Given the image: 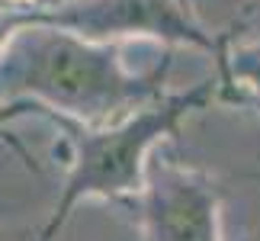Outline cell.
<instances>
[{"instance_id":"1","label":"cell","mask_w":260,"mask_h":241,"mask_svg":"<svg viewBox=\"0 0 260 241\" xmlns=\"http://www.w3.org/2000/svg\"><path fill=\"white\" fill-rule=\"evenodd\" d=\"M128 42H93L52 23H26L0 55V126L55 113L109 126L164 94L174 55L132 68Z\"/></svg>"},{"instance_id":"2","label":"cell","mask_w":260,"mask_h":241,"mask_svg":"<svg viewBox=\"0 0 260 241\" xmlns=\"http://www.w3.org/2000/svg\"><path fill=\"white\" fill-rule=\"evenodd\" d=\"M215 94L218 80L203 77L186 90H164L151 103L135 109L132 116L109 126H90L68 116L45 113V119L64 138L68 177L39 241H55V235L64 228V222L84 199H113V203L138 199V193L145 190L154 145L177 135L180 123L189 113L203 109Z\"/></svg>"},{"instance_id":"3","label":"cell","mask_w":260,"mask_h":241,"mask_svg":"<svg viewBox=\"0 0 260 241\" xmlns=\"http://www.w3.org/2000/svg\"><path fill=\"white\" fill-rule=\"evenodd\" d=\"M52 23L93 42H161L225 55L228 33H209L186 0H64L29 10V23Z\"/></svg>"},{"instance_id":"4","label":"cell","mask_w":260,"mask_h":241,"mask_svg":"<svg viewBox=\"0 0 260 241\" xmlns=\"http://www.w3.org/2000/svg\"><path fill=\"white\" fill-rule=\"evenodd\" d=\"M135 206L145 241H222V199L203 170L151 161Z\"/></svg>"},{"instance_id":"5","label":"cell","mask_w":260,"mask_h":241,"mask_svg":"<svg viewBox=\"0 0 260 241\" xmlns=\"http://www.w3.org/2000/svg\"><path fill=\"white\" fill-rule=\"evenodd\" d=\"M222 77L228 84H241L260 100V45H232L218 58Z\"/></svg>"},{"instance_id":"6","label":"cell","mask_w":260,"mask_h":241,"mask_svg":"<svg viewBox=\"0 0 260 241\" xmlns=\"http://www.w3.org/2000/svg\"><path fill=\"white\" fill-rule=\"evenodd\" d=\"M29 23V7H4L0 10V55L13 42V36Z\"/></svg>"},{"instance_id":"7","label":"cell","mask_w":260,"mask_h":241,"mask_svg":"<svg viewBox=\"0 0 260 241\" xmlns=\"http://www.w3.org/2000/svg\"><path fill=\"white\" fill-rule=\"evenodd\" d=\"M13 4H19V7H29V10H48V7H58V4H64V0H13Z\"/></svg>"},{"instance_id":"8","label":"cell","mask_w":260,"mask_h":241,"mask_svg":"<svg viewBox=\"0 0 260 241\" xmlns=\"http://www.w3.org/2000/svg\"><path fill=\"white\" fill-rule=\"evenodd\" d=\"M4 7H19V4H13V0H0V10Z\"/></svg>"}]
</instances>
